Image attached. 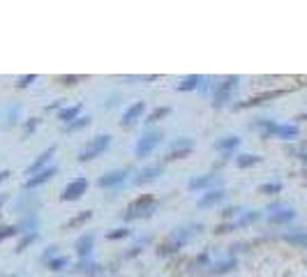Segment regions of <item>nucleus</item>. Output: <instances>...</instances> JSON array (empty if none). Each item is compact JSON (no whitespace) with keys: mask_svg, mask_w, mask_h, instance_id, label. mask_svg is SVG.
Masks as SVG:
<instances>
[{"mask_svg":"<svg viewBox=\"0 0 307 277\" xmlns=\"http://www.w3.org/2000/svg\"><path fill=\"white\" fill-rule=\"evenodd\" d=\"M254 127L261 129V134H263V138H284V141H293V138H298V134H300V129H298V125H291V123H275V120H268V118H261L254 123Z\"/></svg>","mask_w":307,"mask_h":277,"instance_id":"1","label":"nucleus"},{"mask_svg":"<svg viewBox=\"0 0 307 277\" xmlns=\"http://www.w3.org/2000/svg\"><path fill=\"white\" fill-rule=\"evenodd\" d=\"M157 210V201H155L153 194H141L139 199L130 203V206L122 210V220L132 222V220H144V217H150Z\"/></svg>","mask_w":307,"mask_h":277,"instance_id":"2","label":"nucleus"},{"mask_svg":"<svg viewBox=\"0 0 307 277\" xmlns=\"http://www.w3.org/2000/svg\"><path fill=\"white\" fill-rule=\"evenodd\" d=\"M162 141H164V132L159 127L146 129V132L141 134V138L136 141V146H134V155L139 157V160H144V157H148Z\"/></svg>","mask_w":307,"mask_h":277,"instance_id":"3","label":"nucleus"},{"mask_svg":"<svg viewBox=\"0 0 307 277\" xmlns=\"http://www.w3.org/2000/svg\"><path fill=\"white\" fill-rule=\"evenodd\" d=\"M111 148V134H97L93 136L79 152V162H90L95 157H99L102 152H107Z\"/></svg>","mask_w":307,"mask_h":277,"instance_id":"4","label":"nucleus"},{"mask_svg":"<svg viewBox=\"0 0 307 277\" xmlns=\"http://www.w3.org/2000/svg\"><path fill=\"white\" fill-rule=\"evenodd\" d=\"M238 83H240V76H227L222 78V81L215 86V97H213V104L217 106H227L229 102H231L233 92L238 90Z\"/></svg>","mask_w":307,"mask_h":277,"instance_id":"5","label":"nucleus"},{"mask_svg":"<svg viewBox=\"0 0 307 277\" xmlns=\"http://www.w3.org/2000/svg\"><path fill=\"white\" fill-rule=\"evenodd\" d=\"M192 148H194V141H192L190 136H180L169 143V150H167V155H164V160L167 162L182 160V157H187L192 152Z\"/></svg>","mask_w":307,"mask_h":277,"instance_id":"6","label":"nucleus"},{"mask_svg":"<svg viewBox=\"0 0 307 277\" xmlns=\"http://www.w3.org/2000/svg\"><path fill=\"white\" fill-rule=\"evenodd\" d=\"M86 189H88V180H86V178H74L72 183L65 185L60 199H63V201H76V199H81L86 194Z\"/></svg>","mask_w":307,"mask_h":277,"instance_id":"7","label":"nucleus"},{"mask_svg":"<svg viewBox=\"0 0 307 277\" xmlns=\"http://www.w3.org/2000/svg\"><path fill=\"white\" fill-rule=\"evenodd\" d=\"M127 175H130V171L127 169H113V171H107L104 175H99V180H97V185L99 187H104V189H111V187H118L120 183H125L127 180Z\"/></svg>","mask_w":307,"mask_h":277,"instance_id":"8","label":"nucleus"},{"mask_svg":"<svg viewBox=\"0 0 307 277\" xmlns=\"http://www.w3.org/2000/svg\"><path fill=\"white\" fill-rule=\"evenodd\" d=\"M286 90H268V92H261V95H254L250 97V100L245 102H238V104H233V109H250V106H256V104H265L268 100H277V97H282Z\"/></svg>","mask_w":307,"mask_h":277,"instance_id":"9","label":"nucleus"},{"mask_svg":"<svg viewBox=\"0 0 307 277\" xmlns=\"http://www.w3.org/2000/svg\"><path fill=\"white\" fill-rule=\"evenodd\" d=\"M227 199V192H224L222 187L219 189H208L206 194H201V199L196 201V208H201V210H206V208H213V206H219V203Z\"/></svg>","mask_w":307,"mask_h":277,"instance_id":"10","label":"nucleus"},{"mask_svg":"<svg viewBox=\"0 0 307 277\" xmlns=\"http://www.w3.org/2000/svg\"><path fill=\"white\" fill-rule=\"evenodd\" d=\"M95 247V233L88 231V233H81L74 243V249H76V256L79 259H90V252Z\"/></svg>","mask_w":307,"mask_h":277,"instance_id":"11","label":"nucleus"},{"mask_svg":"<svg viewBox=\"0 0 307 277\" xmlns=\"http://www.w3.org/2000/svg\"><path fill=\"white\" fill-rule=\"evenodd\" d=\"M213 185H222V175L219 173H206V175H194L190 180V189L192 192H199V189H208Z\"/></svg>","mask_w":307,"mask_h":277,"instance_id":"12","label":"nucleus"},{"mask_svg":"<svg viewBox=\"0 0 307 277\" xmlns=\"http://www.w3.org/2000/svg\"><path fill=\"white\" fill-rule=\"evenodd\" d=\"M270 215H268V220H270V224H289V222H293L296 220V210L293 208H282V206H273L270 208Z\"/></svg>","mask_w":307,"mask_h":277,"instance_id":"13","label":"nucleus"},{"mask_svg":"<svg viewBox=\"0 0 307 277\" xmlns=\"http://www.w3.org/2000/svg\"><path fill=\"white\" fill-rule=\"evenodd\" d=\"M144 111H146V102H134V104H130L125 109V113H122L120 125H122V127H130V125H134L136 120L144 115Z\"/></svg>","mask_w":307,"mask_h":277,"instance_id":"14","label":"nucleus"},{"mask_svg":"<svg viewBox=\"0 0 307 277\" xmlns=\"http://www.w3.org/2000/svg\"><path fill=\"white\" fill-rule=\"evenodd\" d=\"M164 173V169H162V164H150V166H146V169H141L139 173H136V178H134V183L136 185H146V183H153V180H157L159 175Z\"/></svg>","mask_w":307,"mask_h":277,"instance_id":"15","label":"nucleus"},{"mask_svg":"<svg viewBox=\"0 0 307 277\" xmlns=\"http://www.w3.org/2000/svg\"><path fill=\"white\" fill-rule=\"evenodd\" d=\"M56 171H58V166H56V164H53V166H47L44 171H39V173L30 175V178L26 180L24 187H26V189H35V187H39V185H44L47 180H51V175H56Z\"/></svg>","mask_w":307,"mask_h":277,"instance_id":"16","label":"nucleus"},{"mask_svg":"<svg viewBox=\"0 0 307 277\" xmlns=\"http://www.w3.org/2000/svg\"><path fill=\"white\" fill-rule=\"evenodd\" d=\"M56 155V146H51V148H47L44 152H39L37 157H35V162L28 166V175H35V173H39V171H44L47 169V164H49V160Z\"/></svg>","mask_w":307,"mask_h":277,"instance_id":"17","label":"nucleus"},{"mask_svg":"<svg viewBox=\"0 0 307 277\" xmlns=\"http://www.w3.org/2000/svg\"><path fill=\"white\" fill-rule=\"evenodd\" d=\"M37 226H39L37 212H28V215L21 217V222L16 224V229H19V235H24V233H35V231H37Z\"/></svg>","mask_w":307,"mask_h":277,"instance_id":"18","label":"nucleus"},{"mask_svg":"<svg viewBox=\"0 0 307 277\" xmlns=\"http://www.w3.org/2000/svg\"><path fill=\"white\" fill-rule=\"evenodd\" d=\"M286 243L296 245V247H307V229H293V231H284L282 235Z\"/></svg>","mask_w":307,"mask_h":277,"instance_id":"19","label":"nucleus"},{"mask_svg":"<svg viewBox=\"0 0 307 277\" xmlns=\"http://www.w3.org/2000/svg\"><path fill=\"white\" fill-rule=\"evenodd\" d=\"M240 146V138L236 136V134H229V136H222V138H217L215 141V148L217 150H222V152H227V155H231L236 148Z\"/></svg>","mask_w":307,"mask_h":277,"instance_id":"20","label":"nucleus"},{"mask_svg":"<svg viewBox=\"0 0 307 277\" xmlns=\"http://www.w3.org/2000/svg\"><path fill=\"white\" fill-rule=\"evenodd\" d=\"M72 270L76 272V275H86V277H95L99 272V266L97 263H93L90 261V259H81L79 263H76L74 268H72Z\"/></svg>","mask_w":307,"mask_h":277,"instance_id":"21","label":"nucleus"},{"mask_svg":"<svg viewBox=\"0 0 307 277\" xmlns=\"http://www.w3.org/2000/svg\"><path fill=\"white\" fill-rule=\"evenodd\" d=\"M201 78L203 76H199V74H190V76H185V78H180L178 81V90L180 92H190V90H196V88L201 86Z\"/></svg>","mask_w":307,"mask_h":277,"instance_id":"22","label":"nucleus"},{"mask_svg":"<svg viewBox=\"0 0 307 277\" xmlns=\"http://www.w3.org/2000/svg\"><path fill=\"white\" fill-rule=\"evenodd\" d=\"M236 266H238L236 256H229V259H224V261H217V263H215V266L210 268V272H213V275H224V272H231Z\"/></svg>","mask_w":307,"mask_h":277,"instance_id":"23","label":"nucleus"},{"mask_svg":"<svg viewBox=\"0 0 307 277\" xmlns=\"http://www.w3.org/2000/svg\"><path fill=\"white\" fill-rule=\"evenodd\" d=\"M81 113V104H72V106H65V109L58 111V120H63V123H72V120H76Z\"/></svg>","mask_w":307,"mask_h":277,"instance_id":"24","label":"nucleus"},{"mask_svg":"<svg viewBox=\"0 0 307 277\" xmlns=\"http://www.w3.org/2000/svg\"><path fill=\"white\" fill-rule=\"evenodd\" d=\"M259 220H261V210H245L236 222H233V224H236V229H240V226L254 224V222H259Z\"/></svg>","mask_w":307,"mask_h":277,"instance_id":"25","label":"nucleus"},{"mask_svg":"<svg viewBox=\"0 0 307 277\" xmlns=\"http://www.w3.org/2000/svg\"><path fill=\"white\" fill-rule=\"evenodd\" d=\"M259 162H261V157H259V155H252V152H242V155L236 157L238 169H250V166L259 164Z\"/></svg>","mask_w":307,"mask_h":277,"instance_id":"26","label":"nucleus"},{"mask_svg":"<svg viewBox=\"0 0 307 277\" xmlns=\"http://www.w3.org/2000/svg\"><path fill=\"white\" fill-rule=\"evenodd\" d=\"M169 113H171V109H169V106H157V109H153L148 115H146V125H155V123H159V120L167 118Z\"/></svg>","mask_w":307,"mask_h":277,"instance_id":"27","label":"nucleus"},{"mask_svg":"<svg viewBox=\"0 0 307 277\" xmlns=\"http://www.w3.org/2000/svg\"><path fill=\"white\" fill-rule=\"evenodd\" d=\"M93 217V210H81L79 215H74L72 220H67V224H65V229H76V226H81V224H86V222Z\"/></svg>","mask_w":307,"mask_h":277,"instance_id":"28","label":"nucleus"},{"mask_svg":"<svg viewBox=\"0 0 307 277\" xmlns=\"http://www.w3.org/2000/svg\"><path fill=\"white\" fill-rule=\"evenodd\" d=\"M86 125H90V115H79L76 120H72V123L65 125V132H79V129H84Z\"/></svg>","mask_w":307,"mask_h":277,"instance_id":"29","label":"nucleus"},{"mask_svg":"<svg viewBox=\"0 0 307 277\" xmlns=\"http://www.w3.org/2000/svg\"><path fill=\"white\" fill-rule=\"evenodd\" d=\"M37 238H39V233H37V231H35V233H24V235H21V240H19V243H16L14 252H16V254H19V252H24V249L28 247V245H33Z\"/></svg>","mask_w":307,"mask_h":277,"instance_id":"30","label":"nucleus"},{"mask_svg":"<svg viewBox=\"0 0 307 277\" xmlns=\"http://www.w3.org/2000/svg\"><path fill=\"white\" fill-rule=\"evenodd\" d=\"M130 235H132L130 226H118V229L107 231V238L109 240H122V238H130Z\"/></svg>","mask_w":307,"mask_h":277,"instance_id":"31","label":"nucleus"},{"mask_svg":"<svg viewBox=\"0 0 307 277\" xmlns=\"http://www.w3.org/2000/svg\"><path fill=\"white\" fill-rule=\"evenodd\" d=\"M67 263H70L67 261V256H56V259H51V261L47 263V268L51 272H60V270H65L67 268Z\"/></svg>","mask_w":307,"mask_h":277,"instance_id":"32","label":"nucleus"},{"mask_svg":"<svg viewBox=\"0 0 307 277\" xmlns=\"http://www.w3.org/2000/svg\"><path fill=\"white\" fill-rule=\"evenodd\" d=\"M12 235H19V229H16V226H12V224H3V226H0V243L7 240V238H12Z\"/></svg>","mask_w":307,"mask_h":277,"instance_id":"33","label":"nucleus"},{"mask_svg":"<svg viewBox=\"0 0 307 277\" xmlns=\"http://www.w3.org/2000/svg\"><path fill=\"white\" fill-rule=\"evenodd\" d=\"M261 194H279L282 192V183H265L259 187Z\"/></svg>","mask_w":307,"mask_h":277,"instance_id":"34","label":"nucleus"},{"mask_svg":"<svg viewBox=\"0 0 307 277\" xmlns=\"http://www.w3.org/2000/svg\"><path fill=\"white\" fill-rule=\"evenodd\" d=\"M19 113H21V104H12L10 109H7V125H14Z\"/></svg>","mask_w":307,"mask_h":277,"instance_id":"35","label":"nucleus"},{"mask_svg":"<svg viewBox=\"0 0 307 277\" xmlns=\"http://www.w3.org/2000/svg\"><path fill=\"white\" fill-rule=\"evenodd\" d=\"M56 256H58V247H56V245H49V247L44 249V254H42V261L49 263L51 259H56Z\"/></svg>","mask_w":307,"mask_h":277,"instance_id":"36","label":"nucleus"},{"mask_svg":"<svg viewBox=\"0 0 307 277\" xmlns=\"http://www.w3.org/2000/svg\"><path fill=\"white\" fill-rule=\"evenodd\" d=\"M33 81H37V74H26V76H21L16 81V88H28Z\"/></svg>","mask_w":307,"mask_h":277,"instance_id":"37","label":"nucleus"},{"mask_svg":"<svg viewBox=\"0 0 307 277\" xmlns=\"http://www.w3.org/2000/svg\"><path fill=\"white\" fill-rule=\"evenodd\" d=\"M37 125H39V120L37 118H30V120H26V129H24V136H30V134L37 129Z\"/></svg>","mask_w":307,"mask_h":277,"instance_id":"38","label":"nucleus"},{"mask_svg":"<svg viewBox=\"0 0 307 277\" xmlns=\"http://www.w3.org/2000/svg\"><path fill=\"white\" fill-rule=\"evenodd\" d=\"M81 78H84L81 74H72V76H60L58 81H63L65 86H74V83H76V81H81Z\"/></svg>","mask_w":307,"mask_h":277,"instance_id":"39","label":"nucleus"},{"mask_svg":"<svg viewBox=\"0 0 307 277\" xmlns=\"http://www.w3.org/2000/svg\"><path fill=\"white\" fill-rule=\"evenodd\" d=\"M194 266H196V268H203V266H208V249H206V252H201L199 256H196Z\"/></svg>","mask_w":307,"mask_h":277,"instance_id":"40","label":"nucleus"},{"mask_svg":"<svg viewBox=\"0 0 307 277\" xmlns=\"http://www.w3.org/2000/svg\"><path fill=\"white\" fill-rule=\"evenodd\" d=\"M60 106H63V100H58V102H53V104H49L47 109H49V111H53V109H60Z\"/></svg>","mask_w":307,"mask_h":277,"instance_id":"41","label":"nucleus"},{"mask_svg":"<svg viewBox=\"0 0 307 277\" xmlns=\"http://www.w3.org/2000/svg\"><path fill=\"white\" fill-rule=\"evenodd\" d=\"M10 178V171H0V183H3V180H7Z\"/></svg>","mask_w":307,"mask_h":277,"instance_id":"42","label":"nucleus"},{"mask_svg":"<svg viewBox=\"0 0 307 277\" xmlns=\"http://www.w3.org/2000/svg\"><path fill=\"white\" fill-rule=\"evenodd\" d=\"M296 120H307V113H300V115H298Z\"/></svg>","mask_w":307,"mask_h":277,"instance_id":"43","label":"nucleus"},{"mask_svg":"<svg viewBox=\"0 0 307 277\" xmlns=\"http://www.w3.org/2000/svg\"><path fill=\"white\" fill-rule=\"evenodd\" d=\"M3 201H5V196H0V206H3Z\"/></svg>","mask_w":307,"mask_h":277,"instance_id":"44","label":"nucleus"}]
</instances>
